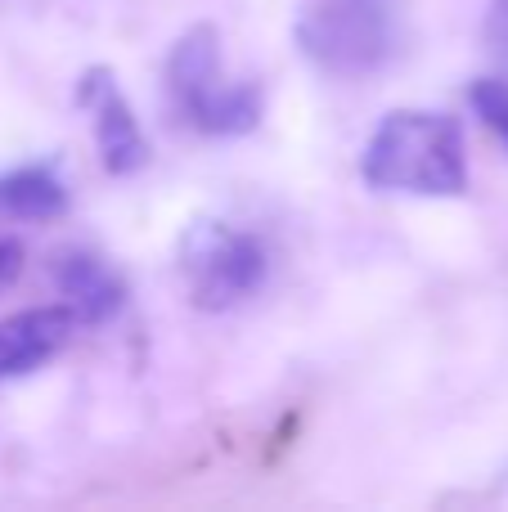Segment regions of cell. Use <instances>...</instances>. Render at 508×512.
<instances>
[{
	"label": "cell",
	"mask_w": 508,
	"mask_h": 512,
	"mask_svg": "<svg viewBox=\"0 0 508 512\" xmlns=\"http://www.w3.org/2000/svg\"><path fill=\"white\" fill-rule=\"evenodd\" d=\"M54 279H59V292L68 297V310L86 324H99V319L117 315V306H122V279L90 252H68Z\"/></svg>",
	"instance_id": "cell-7"
},
{
	"label": "cell",
	"mask_w": 508,
	"mask_h": 512,
	"mask_svg": "<svg viewBox=\"0 0 508 512\" xmlns=\"http://www.w3.org/2000/svg\"><path fill=\"white\" fill-rule=\"evenodd\" d=\"M77 104L95 113V144L113 176H131V171H140L149 162V140H144L126 95L117 90L113 72H104V68L86 72V81L77 86Z\"/></svg>",
	"instance_id": "cell-5"
},
{
	"label": "cell",
	"mask_w": 508,
	"mask_h": 512,
	"mask_svg": "<svg viewBox=\"0 0 508 512\" xmlns=\"http://www.w3.org/2000/svg\"><path fill=\"white\" fill-rule=\"evenodd\" d=\"M486 41L495 45V54L508 59V0H495L491 14H486Z\"/></svg>",
	"instance_id": "cell-10"
},
{
	"label": "cell",
	"mask_w": 508,
	"mask_h": 512,
	"mask_svg": "<svg viewBox=\"0 0 508 512\" xmlns=\"http://www.w3.org/2000/svg\"><path fill=\"white\" fill-rule=\"evenodd\" d=\"M18 270H23V248H18L14 239H0V288L14 283Z\"/></svg>",
	"instance_id": "cell-11"
},
{
	"label": "cell",
	"mask_w": 508,
	"mask_h": 512,
	"mask_svg": "<svg viewBox=\"0 0 508 512\" xmlns=\"http://www.w3.org/2000/svg\"><path fill=\"white\" fill-rule=\"evenodd\" d=\"M72 328H77V315L68 306L18 310V315L0 319V378L41 369L54 351H63Z\"/></svg>",
	"instance_id": "cell-6"
},
{
	"label": "cell",
	"mask_w": 508,
	"mask_h": 512,
	"mask_svg": "<svg viewBox=\"0 0 508 512\" xmlns=\"http://www.w3.org/2000/svg\"><path fill=\"white\" fill-rule=\"evenodd\" d=\"M180 256L189 292L203 310H230L266 283V248L257 234H243L234 225H194Z\"/></svg>",
	"instance_id": "cell-4"
},
{
	"label": "cell",
	"mask_w": 508,
	"mask_h": 512,
	"mask_svg": "<svg viewBox=\"0 0 508 512\" xmlns=\"http://www.w3.org/2000/svg\"><path fill=\"white\" fill-rule=\"evenodd\" d=\"M365 180L387 194L455 198L468 189V153L455 117L428 108L387 113L360 162Z\"/></svg>",
	"instance_id": "cell-1"
},
{
	"label": "cell",
	"mask_w": 508,
	"mask_h": 512,
	"mask_svg": "<svg viewBox=\"0 0 508 512\" xmlns=\"http://www.w3.org/2000/svg\"><path fill=\"white\" fill-rule=\"evenodd\" d=\"M306 59L333 77H369L396 54L392 0H311L297 23Z\"/></svg>",
	"instance_id": "cell-3"
},
{
	"label": "cell",
	"mask_w": 508,
	"mask_h": 512,
	"mask_svg": "<svg viewBox=\"0 0 508 512\" xmlns=\"http://www.w3.org/2000/svg\"><path fill=\"white\" fill-rule=\"evenodd\" d=\"M212 27H194L176 41L167 63L171 99L180 117L207 135H248L261 122V90L248 81H225Z\"/></svg>",
	"instance_id": "cell-2"
},
{
	"label": "cell",
	"mask_w": 508,
	"mask_h": 512,
	"mask_svg": "<svg viewBox=\"0 0 508 512\" xmlns=\"http://www.w3.org/2000/svg\"><path fill=\"white\" fill-rule=\"evenodd\" d=\"M468 99H473L477 117H482V122L491 126V131L508 144V81H500V77H482L473 90H468Z\"/></svg>",
	"instance_id": "cell-9"
},
{
	"label": "cell",
	"mask_w": 508,
	"mask_h": 512,
	"mask_svg": "<svg viewBox=\"0 0 508 512\" xmlns=\"http://www.w3.org/2000/svg\"><path fill=\"white\" fill-rule=\"evenodd\" d=\"M68 207V189L50 167H18L0 176V216L14 221H50Z\"/></svg>",
	"instance_id": "cell-8"
}]
</instances>
